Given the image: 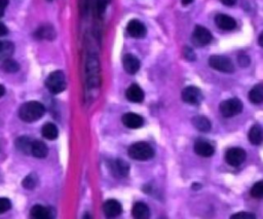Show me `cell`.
<instances>
[{
    "label": "cell",
    "mask_w": 263,
    "mask_h": 219,
    "mask_svg": "<svg viewBox=\"0 0 263 219\" xmlns=\"http://www.w3.org/2000/svg\"><path fill=\"white\" fill-rule=\"evenodd\" d=\"M45 113L44 106L37 101H30L23 104L19 110V115L26 122H33L41 118Z\"/></svg>",
    "instance_id": "1"
},
{
    "label": "cell",
    "mask_w": 263,
    "mask_h": 219,
    "mask_svg": "<svg viewBox=\"0 0 263 219\" xmlns=\"http://www.w3.org/2000/svg\"><path fill=\"white\" fill-rule=\"evenodd\" d=\"M86 72L89 88L97 89L100 85V64H99V59L95 54H91L88 57Z\"/></svg>",
    "instance_id": "2"
},
{
    "label": "cell",
    "mask_w": 263,
    "mask_h": 219,
    "mask_svg": "<svg viewBox=\"0 0 263 219\" xmlns=\"http://www.w3.org/2000/svg\"><path fill=\"white\" fill-rule=\"evenodd\" d=\"M129 155L133 160L147 161L153 158L154 150L147 142H137L130 146Z\"/></svg>",
    "instance_id": "3"
},
{
    "label": "cell",
    "mask_w": 263,
    "mask_h": 219,
    "mask_svg": "<svg viewBox=\"0 0 263 219\" xmlns=\"http://www.w3.org/2000/svg\"><path fill=\"white\" fill-rule=\"evenodd\" d=\"M47 90L52 94H60L66 90V77L62 71H54L49 74L45 81Z\"/></svg>",
    "instance_id": "4"
},
{
    "label": "cell",
    "mask_w": 263,
    "mask_h": 219,
    "mask_svg": "<svg viewBox=\"0 0 263 219\" xmlns=\"http://www.w3.org/2000/svg\"><path fill=\"white\" fill-rule=\"evenodd\" d=\"M209 65L217 71L224 73H233L235 71V65L233 61L227 57L214 55L209 58Z\"/></svg>",
    "instance_id": "5"
},
{
    "label": "cell",
    "mask_w": 263,
    "mask_h": 219,
    "mask_svg": "<svg viewBox=\"0 0 263 219\" xmlns=\"http://www.w3.org/2000/svg\"><path fill=\"white\" fill-rule=\"evenodd\" d=\"M243 110V103L236 98L228 99L220 104V111L225 117H233L238 115Z\"/></svg>",
    "instance_id": "6"
},
{
    "label": "cell",
    "mask_w": 263,
    "mask_h": 219,
    "mask_svg": "<svg viewBox=\"0 0 263 219\" xmlns=\"http://www.w3.org/2000/svg\"><path fill=\"white\" fill-rule=\"evenodd\" d=\"M246 151L239 147L229 148L225 153V160L228 165L233 167L241 166L246 160Z\"/></svg>",
    "instance_id": "7"
},
{
    "label": "cell",
    "mask_w": 263,
    "mask_h": 219,
    "mask_svg": "<svg viewBox=\"0 0 263 219\" xmlns=\"http://www.w3.org/2000/svg\"><path fill=\"white\" fill-rule=\"evenodd\" d=\"M203 99V94L196 87H187L182 91V100L191 105L200 104Z\"/></svg>",
    "instance_id": "8"
},
{
    "label": "cell",
    "mask_w": 263,
    "mask_h": 219,
    "mask_svg": "<svg viewBox=\"0 0 263 219\" xmlns=\"http://www.w3.org/2000/svg\"><path fill=\"white\" fill-rule=\"evenodd\" d=\"M192 37H193V40L199 45H207L213 39V36L210 31L207 28L200 26V25L195 26Z\"/></svg>",
    "instance_id": "9"
},
{
    "label": "cell",
    "mask_w": 263,
    "mask_h": 219,
    "mask_svg": "<svg viewBox=\"0 0 263 219\" xmlns=\"http://www.w3.org/2000/svg\"><path fill=\"white\" fill-rule=\"evenodd\" d=\"M128 33L134 38H142L146 35L147 30L143 23L138 20H132L127 26Z\"/></svg>",
    "instance_id": "10"
},
{
    "label": "cell",
    "mask_w": 263,
    "mask_h": 219,
    "mask_svg": "<svg viewBox=\"0 0 263 219\" xmlns=\"http://www.w3.org/2000/svg\"><path fill=\"white\" fill-rule=\"evenodd\" d=\"M122 120L125 126L130 129H139L144 124V118L141 115L133 112L124 114Z\"/></svg>",
    "instance_id": "11"
},
{
    "label": "cell",
    "mask_w": 263,
    "mask_h": 219,
    "mask_svg": "<svg viewBox=\"0 0 263 219\" xmlns=\"http://www.w3.org/2000/svg\"><path fill=\"white\" fill-rule=\"evenodd\" d=\"M194 151L203 158H210L215 152V148L206 140H197L194 143Z\"/></svg>",
    "instance_id": "12"
},
{
    "label": "cell",
    "mask_w": 263,
    "mask_h": 219,
    "mask_svg": "<svg viewBox=\"0 0 263 219\" xmlns=\"http://www.w3.org/2000/svg\"><path fill=\"white\" fill-rule=\"evenodd\" d=\"M123 65H124L125 70L129 74L133 75V74H136L140 69V61L135 56L131 55V54H127L123 58Z\"/></svg>",
    "instance_id": "13"
},
{
    "label": "cell",
    "mask_w": 263,
    "mask_h": 219,
    "mask_svg": "<svg viewBox=\"0 0 263 219\" xmlns=\"http://www.w3.org/2000/svg\"><path fill=\"white\" fill-rule=\"evenodd\" d=\"M103 211H104V214L108 218H114V217H118L119 215L122 214L123 207L120 204L119 201L108 200L105 202V204L103 206Z\"/></svg>",
    "instance_id": "14"
},
{
    "label": "cell",
    "mask_w": 263,
    "mask_h": 219,
    "mask_svg": "<svg viewBox=\"0 0 263 219\" xmlns=\"http://www.w3.org/2000/svg\"><path fill=\"white\" fill-rule=\"evenodd\" d=\"M215 23L218 28L224 31H232L237 27L236 20L224 13H219L216 15Z\"/></svg>",
    "instance_id": "15"
},
{
    "label": "cell",
    "mask_w": 263,
    "mask_h": 219,
    "mask_svg": "<svg viewBox=\"0 0 263 219\" xmlns=\"http://www.w3.org/2000/svg\"><path fill=\"white\" fill-rule=\"evenodd\" d=\"M126 97L129 101L133 103H141L144 100V92L138 85L133 84L128 88Z\"/></svg>",
    "instance_id": "16"
},
{
    "label": "cell",
    "mask_w": 263,
    "mask_h": 219,
    "mask_svg": "<svg viewBox=\"0 0 263 219\" xmlns=\"http://www.w3.org/2000/svg\"><path fill=\"white\" fill-rule=\"evenodd\" d=\"M249 141L254 145H260L263 142V128L260 124H254L248 133Z\"/></svg>",
    "instance_id": "17"
},
{
    "label": "cell",
    "mask_w": 263,
    "mask_h": 219,
    "mask_svg": "<svg viewBox=\"0 0 263 219\" xmlns=\"http://www.w3.org/2000/svg\"><path fill=\"white\" fill-rule=\"evenodd\" d=\"M34 35L38 39L52 40L56 37V31H55L54 27L51 25H43L35 31Z\"/></svg>",
    "instance_id": "18"
},
{
    "label": "cell",
    "mask_w": 263,
    "mask_h": 219,
    "mask_svg": "<svg viewBox=\"0 0 263 219\" xmlns=\"http://www.w3.org/2000/svg\"><path fill=\"white\" fill-rule=\"evenodd\" d=\"M192 124L200 132H204V133L210 132L211 128H212V124H211L210 119L207 118L206 116H203V115L194 116L192 118Z\"/></svg>",
    "instance_id": "19"
},
{
    "label": "cell",
    "mask_w": 263,
    "mask_h": 219,
    "mask_svg": "<svg viewBox=\"0 0 263 219\" xmlns=\"http://www.w3.org/2000/svg\"><path fill=\"white\" fill-rule=\"evenodd\" d=\"M132 214L137 219H147L150 215V211L146 204L142 202H138L133 206Z\"/></svg>",
    "instance_id": "20"
},
{
    "label": "cell",
    "mask_w": 263,
    "mask_h": 219,
    "mask_svg": "<svg viewBox=\"0 0 263 219\" xmlns=\"http://www.w3.org/2000/svg\"><path fill=\"white\" fill-rule=\"evenodd\" d=\"M48 149L47 146L39 140H35V141H32L31 145V153L35 156L37 159H43L47 155Z\"/></svg>",
    "instance_id": "21"
},
{
    "label": "cell",
    "mask_w": 263,
    "mask_h": 219,
    "mask_svg": "<svg viewBox=\"0 0 263 219\" xmlns=\"http://www.w3.org/2000/svg\"><path fill=\"white\" fill-rule=\"evenodd\" d=\"M41 133H42V136L47 140H55L58 138V135H59L57 127L52 122L45 123L41 129Z\"/></svg>",
    "instance_id": "22"
},
{
    "label": "cell",
    "mask_w": 263,
    "mask_h": 219,
    "mask_svg": "<svg viewBox=\"0 0 263 219\" xmlns=\"http://www.w3.org/2000/svg\"><path fill=\"white\" fill-rule=\"evenodd\" d=\"M30 214L32 217H34L36 219H48L51 218V211H49L47 208L40 206V205H36V206H33L31 208Z\"/></svg>",
    "instance_id": "23"
},
{
    "label": "cell",
    "mask_w": 263,
    "mask_h": 219,
    "mask_svg": "<svg viewBox=\"0 0 263 219\" xmlns=\"http://www.w3.org/2000/svg\"><path fill=\"white\" fill-rule=\"evenodd\" d=\"M249 100L254 104L263 102V85H256L249 92Z\"/></svg>",
    "instance_id": "24"
},
{
    "label": "cell",
    "mask_w": 263,
    "mask_h": 219,
    "mask_svg": "<svg viewBox=\"0 0 263 219\" xmlns=\"http://www.w3.org/2000/svg\"><path fill=\"white\" fill-rule=\"evenodd\" d=\"M31 145L32 141L27 137H21L15 141V146L19 148L24 153H31Z\"/></svg>",
    "instance_id": "25"
},
{
    "label": "cell",
    "mask_w": 263,
    "mask_h": 219,
    "mask_svg": "<svg viewBox=\"0 0 263 219\" xmlns=\"http://www.w3.org/2000/svg\"><path fill=\"white\" fill-rule=\"evenodd\" d=\"M2 69L5 72L14 73L16 71H19L20 66H19L18 63H16L15 61H13L11 59H5V61L3 62V64H2Z\"/></svg>",
    "instance_id": "26"
},
{
    "label": "cell",
    "mask_w": 263,
    "mask_h": 219,
    "mask_svg": "<svg viewBox=\"0 0 263 219\" xmlns=\"http://www.w3.org/2000/svg\"><path fill=\"white\" fill-rule=\"evenodd\" d=\"M37 182H38V178H37L36 174L32 173V174H29L23 180V186L27 190H33V189H35V186L37 185Z\"/></svg>",
    "instance_id": "27"
},
{
    "label": "cell",
    "mask_w": 263,
    "mask_h": 219,
    "mask_svg": "<svg viewBox=\"0 0 263 219\" xmlns=\"http://www.w3.org/2000/svg\"><path fill=\"white\" fill-rule=\"evenodd\" d=\"M115 169H117L118 173L124 177L129 175V171H130V166L123 160H118L114 164Z\"/></svg>",
    "instance_id": "28"
},
{
    "label": "cell",
    "mask_w": 263,
    "mask_h": 219,
    "mask_svg": "<svg viewBox=\"0 0 263 219\" xmlns=\"http://www.w3.org/2000/svg\"><path fill=\"white\" fill-rule=\"evenodd\" d=\"M251 196L255 199H263V180L253 185L251 189Z\"/></svg>",
    "instance_id": "29"
},
{
    "label": "cell",
    "mask_w": 263,
    "mask_h": 219,
    "mask_svg": "<svg viewBox=\"0 0 263 219\" xmlns=\"http://www.w3.org/2000/svg\"><path fill=\"white\" fill-rule=\"evenodd\" d=\"M12 52H13V45H12V43H10V42H4L3 49H2L1 53H0V56H1V58L8 59V57L12 54Z\"/></svg>",
    "instance_id": "30"
},
{
    "label": "cell",
    "mask_w": 263,
    "mask_h": 219,
    "mask_svg": "<svg viewBox=\"0 0 263 219\" xmlns=\"http://www.w3.org/2000/svg\"><path fill=\"white\" fill-rule=\"evenodd\" d=\"M11 208V203L6 198H0V214H3Z\"/></svg>",
    "instance_id": "31"
},
{
    "label": "cell",
    "mask_w": 263,
    "mask_h": 219,
    "mask_svg": "<svg viewBox=\"0 0 263 219\" xmlns=\"http://www.w3.org/2000/svg\"><path fill=\"white\" fill-rule=\"evenodd\" d=\"M232 218H243V219H255L256 216L250 212H239L232 216Z\"/></svg>",
    "instance_id": "32"
},
{
    "label": "cell",
    "mask_w": 263,
    "mask_h": 219,
    "mask_svg": "<svg viewBox=\"0 0 263 219\" xmlns=\"http://www.w3.org/2000/svg\"><path fill=\"white\" fill-rule=\"evenodd\" d=\"M110 0H98V12L103 14Z\"/></svg>",
    "instance_id": "33"
},
{
    "label": "cell",
    "mask_w": 263,
    "mask_h": 219,
    "mask_svg": "<svg viewBox=\"0 0 263 219\" xmlns=\"http://www.w3.org/2000/svg\"><path fill=\"white\" fill-rule=\"evenodd\" d=\"M250 58L248 56H246V55H241L239 57V63L242 67H247V66H249L250 64Z\"/></svg>",
    "instance_id": "34"
},
{
    "label": "cell",
    "mask_w": 263,
    "mask_h": 219,
    "mask_svg": "<svg viewBox=\"0 0 263 219\" xmlns=\"http://www.w3.org/2000/svg\"><path fill=\"white\" fill-rule=\"evenodd\" d=\"M7 5H8V0H0V18L3 17Z\"/></svg>",
    "instance_id": "35"
},
{
    "label": "cell",
    "mask_w": 263,
    "mask_h": 219,
    "mask_svg": "<svg viewBox=\"0 0 263 219\" xmlns=\"http://www.w3.org/2000/svg\"><path fill=\"white\" fill-rule=\"evenodd\" d=\"M184 54H185L184 56H185L186 59H188L190 61L195 60V54H194V52L190 48H187V46H186V48L184 49Z\"/></svg>",
    "instance_id": "36"
},
{
    "label": "cell",
    "mask_w": 263,
    "mask_h": 219,
    "mask_svg": "<svg viewBox=\"0 0 263 219\" xmlns=\"http://www.w3.org/2000/svg\"><path fill=\"white\" fill-rule=\"evenodd\" d=\"M7 32H8V30H7L6 26L4 24H2L1 22H0V37L6 35Z\"/></svg>",
    "instance_id": "37"
},
{
    "label": "cell",
    "mask_w": 263,
    "mask_h": 219,
    "mask_svg": "<svg viewBox=\"0 0 263 219\" xmlns=\"http://www.w3.org/2000/svg\"><path fill=\"white\" fill-rule=\"evenodd\" d=\"M220 1L226 6H234L237 3V0H220Z\"/></svg>",
    "instance_id": "38"
},
{
    "label": "cell",
    "mask_w": 263,
    "mask_h": 219,
    "mask_svg": "<svg viewBox=\"0 0 263 219\" xmlns=\"http://www.w3.org/2000/svg\"><path fill=\"white\" fill-rule=\"evenodd\" d=\"M258 43H259L260 46H262V48H263V31H262L261 34L258 37Z\"/></svg>",
    "instance_id": "39"
},
{
    "label": "cell",
    "mask_w": 263,
    "mask_h": 219,
    "mask_svg": "<svg viewBox=\"0 0 263 219\" xmlns=\"http://www.w3.org/2000/svg\"><path fill=\"white\" fill-rule=\"evenodd\" d=\"M4 93H5L4 87L2 85H0V98H1L4 95Z\"/></svg>",
    "instance_id": "40"
},
{
    "label": "cell",
    "mask_w": 263,
    "mask_h": 219,
    "mask_svg": "<svg viewBox=\"0 0 263 219\" xmlns=\"http://www.w3.org/2000/svg\"><path fill=\"white\" fill-rule=\"evenodd\" d=\"M193 0H182V4L183 5H188L190 3H192Z\"/></svg>",
    "instance_id": "41"
},
{
    "label": "cell",
    "mask_w": 263,
    "mask_h": 219,
    "mask_svg": "<svg viewBox=\"0 0 263 219\" xmlns=\"http://www.w3.org/2000/svg\"><path fill=\"white\" fill-rule=\"evenodd\" d=\"M3 44H4V42L0 41V53H1V51H2V49H3Z\"/></svg>",
    "instance_id": "42"
},
{
    "label": "cell",
    "mask_w": 263,
    "mask_h": 219,
    "mask_svg": "<svg viewBox=\"0 0 263 219\" xmlns=\"http://www.w3.org/2000/svg\"><path fill=\"white\" fill-rule=\"evenodd\" d=\"M48 1H53V0H48Z\"/></svg>",
    "instance_id": "43"
}]
</instances>
